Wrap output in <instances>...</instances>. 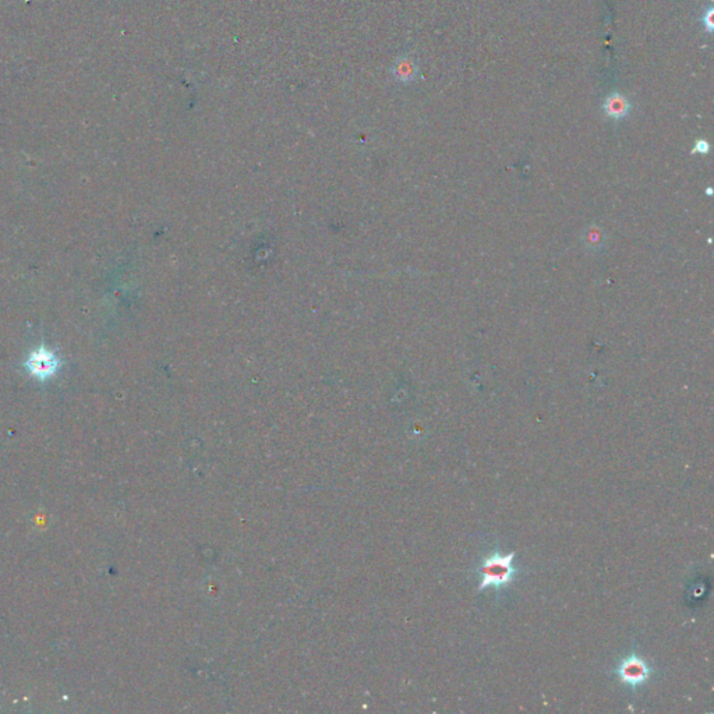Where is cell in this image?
<instances>
[{
    "mask_svg": "<svg viewBox=\"0 0 714 714\" xmlns=\"http://www.w3.org/2000/svg\"><path fill=\"white\" fill-rule=\"evenodd\" d=\"M515 555V552L503 555L498 548H495L494 552L483 558L480 566L476 569L481 575L477 591H483L487 587H494L496 593H499L501 588L513 583L519 573V569L513 565Z\"/></svg>",
    "mask_w": 714,
    "mask_h": 714,
    "instance_id": "6da1fadb",
    "label": "cell"
},
{
    "mask_svg": "<svg viewBox=\"0 0 714 714\" xmlns=\"http://www.w3.org/2000/svg\"><path fill=\"white\" fill-rule=\"evenodd\" d=\"M614 674L621 683L635 690L650 681L654 674V668L647 660L637 655V653L633 650L629 655L619 661L614 669Z\"/></svg>",
    "mask_w": 714,
    "mask_h": 714,
    "instance_id": "7a4b0ae2",
    "label": "cell"
},
{
    "mask_svg": "<svg viewBox=\"0 0 714 714\" xmlns=\"http://www.w3.org/2000/svg\"><path fill=\"white\" fill-rule=\"evenodd\" d=\"M60 361L54 353L46 347L33 350L25 361V368L38 379H47L59 370Z\"/></svg>",
    "mask_w": 714,
    "mask_h": 714,
    "instance_id": "3957f363",
    "label": "cell"
},
{
    "mask_svg": "<svg viewBox=\"0 0 714 714\" xmlns=\"http://www.w3.org/2000/svg\"><path fill=\"white\" fill-rule=\"evenodd\" d=\"M602 110L608 117L621 120L629 114L630 103L623 95H621L618 92H612L605 98V100L602 103Z\"/></svg>",
    "mask_w": 714,
    "mask_h": 714,
    "instance_id": "277c9868",
    "label": "cell"
},
{
    "mask_svg": "<svg viewBox=\"0 0 714 714\" xmlns=\"http://www.w3.org/2000/svg\"><path fill=\"white\" fill-rule=\"evenodd\" d=\"M713 11H714V8H713V7H708V8L706 10V13L703 14V17H701V24H703L704 29H706L708 33H711V32H713V28H714V22H713Z\"/></svg>",
    "mask_w": 714,
    "mask_h": 714,
    "instance_id": "5b68a950",
    "label": "cell"
},
{
    "mask_svg": "<svg viewBox=\"0 0 714 714\" xmlns=\"http://www.w3.org/2000/svg\"><path fill=\"white\" fill-rule=\"evenodd\" d=\"M694 151H696V152H700V153H706V152L708 151V144H707L706 141L700 139V141H697V142H696Z\"/></svg>",
    "mask_w": 714,
    "mask_h": 714,
    "instance_id": "8992f818",
    "label": "cell"
}]
</instances>
